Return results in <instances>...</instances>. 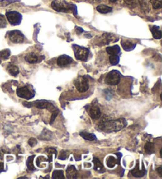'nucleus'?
<instances>
[{"label":"nucleus","mask_w":162,"mask_h":179,"mask_svg":"<svg viewBox=\"0 0 162 179\" xmlns=\"http://www.w3.org/2000/svg\"><path fill=\"white\" fill-rule=\"evenodd\" d=\"M99 128L104 132L119 131L126 126V121L124 118L117 120L104 119L99 123Z\"/></svg>","instance_id":"1"},{"label":"nucleus","mask_w":162,"mask_h":179,"mask_svg":"<svg viewBox=\"0 0 162 179\" xmlns=\"http://www.w3.org/2000/svg\"><path fill=\"white\" fill-rule=\"evenodd\" d=\"M51 7L55 11L64 13L74 11V9H76L74 5L68 3L66 0H54L51 2Z\"/></svg>","instance_id":"2"},{"label":"nucleus","mask_w":162,"mask_h":179,"mask_svg":"<svg viewBox=\"0 0 162 179\" xmlns=\"http://www.w3.org/2000/svg\"><path fill=\"white\" fill-rule=\"evenodd\" d=\"M24 105H27L26 107H31V105H33V106H35L36 108H40V109L50 110V111H51V113H52V117H51V122H53V120L55 119V118L56 117V115H57V114H55V113H58V110L55 111V110H56L55 109V107L53 106L51 103L48 102V101H46V100H38V101H36V102L29 103H24Z\"/></svg>","instance_id":"3"},{"label":"nucleus","mask_w":162,"mask_h":179,"mask_svg":"<svg viewBox=\"0 0 162 179\" xmlns=\"http://www.w3.org/2000/svg\"><path fill=\"white\" fill-rule=\"evenodd\" d=\"M74 51V55L78 60L81 61H86L89 56V51L88 48H85L84 47L79 46V45H73Z\"/></svg>","instance_id":"4"},{"label":"nucleus","mask_w":162,"mask_h":179,"mask_svg":"<svg viewBox=\"0 0 162 179\" xmlns=\"http://www.w3.org/2000/svg\"><path fill=\"white\" fill-rule=\"evenodd\" d=\"M74 85L75 87L79 92H85L86 91H88L89 88V80L84 76H81V77H78L74 81Z\"/></svg>","instance_id":"5"},{"label":"nucleus","mask_w":162,"mask_h":179,"mask_svg":"<svg viewBox=\"0 0 162 179\" xmlns=\"http://www.w3.org/2000/svg\"><path fill=\"white\" fill-rule=\"evenodd\" d=\"M120 81V73L117 70H112L107 73L105 78V82L109 85H116Z\"/></svg>","instance_id":"6"},{"label":"nucleus","mask_w":162,"mask_h":179,"mask_svg":"<svg viewBox=\"0 0 162 179\" xmlns=\"http://www.w3.org/2000/svg\"><path fill=\"white\" fill-rule=\"evenodd\" d=\"M6 17L12 25H17L21 22L22 16L17 11H8L6 13Z\"/></svg>","instance_id":"7"},{"label":"nucleus","mask_w":162,"mask_h":179,"mask_svg":"<svg viewBox=\"0 0 162 179\" xmlns=\"http://www.w3.org/2000/svg\"><path fill=\"white\" fill-rule=\"evenodd\" d=\"M17 95L21 98L26 99H31L34 97L35 94L34 92H32L29 89L28 86H25V87H21L17 89Z\"/></svg>","instance_id":"8"},{"label":"nucleus","mask_w":162,"mask_h":179,"mask_svg":"<svg viewBox=\"0 0 162 179\" xmlns=\"http://www.w3.org/2000/svg\"><path fill=\"white\" fill-rule=\"evenodd\" d=\"M9 39L11 42L15 44L23 43L24 41V35L19 30H13L8 33Z\"/></svg>","instance_id":"9"},{"label":"nucleus","mask_w":162,"mask_h":179,"mask_svg":"<svg viewBox=\"0 0 162 179\" xmlns=\"http://www.w3.org/2000/svg\"><path fill=\"white\" fill-rule=\"evenodd\" d=\"M89 116H90L93 119H99L101 116V111L100 108L98 107V105L93 104L89 111Z\"/></svg>","instance_id":"10"},{"label":"nucleus","mask_w":162,"mask_h":179,"mask_svg":"<svg viewBox=\"0 0 162 179\" xmlns=\"http://www.w3.org/2000/svg\"><path fill=\"white\" fill-rule=\"evenodd\" d=\"M72 62H73V59H72L71 57L68 56V55H60L58 58V59H57V64H58L59 67H63L69 65Z\"/></svg>","instance_id":"11"},{"label":"nucleus","mask_w":162,"mask_h":179,"mask_svg":"<svg viewBox=\"0 0 162 179\" xmlns=\"http://www.w3.org/2000/svg\"><path fill=\"white\" fill-rule=\"evenodd\" d=\"M131 174L134 176V177H143V176L146 174V171H145L144 168H142V170H140L139 168H138V164L137 163L136 167H135V169L132 170V171H131Z\"/></svg>","instance_id":"12"},{"label":"nucleus","mask_w":162,"mask_h":179,"mask_svg":"<svg viewBox=\"0 0 162 179\" xmlns=\"http://www.w3.org/2000/svg\"><path fill=\"white\" fill-rule=\"evenodd\" d=\"M77 170L74 166H69L67 169V176L68 178H76L78 177Z\"/></svg>","instance_id":"13"},{"label":"nucleus","mask_w":162,"mask_h":179,"mask_svg":"<svg viewBox=\"0 0 162 179\" xmlns=\"http://www.w3.org/2000/svg\"><path fill=\"white\" fill-rule=\"evenodd\" d=\"M121 44L123 49L126 51H132V50L135 49V48L136 47V44L133 43V42L130 40H122Z\"/></svg>","instance_id":"14"},{"label":"nucleus","mask_w":162,"mask_h":179,"mask_svg":"<svg viewBox=\"0 0 162 179\" xmlns=\"http://www.w3.org/2000/svg\"><path fill=\"white\" fill-rule=\"evenodd\" d=\"M93 163H94V170L95 171H99V172L103 173L104 172L105 170L104 169V166H103L102 163L101 162L99 159H97V157L93 158Z\"/></svg>","instance_id":"15"},{"label":"nucleus","mask_w":162,"mask_h":179,"mask_svg":"<svg viewBox=\"0 0 162 179\" xmlns=\"http://www.w3.org/2000/svg\"><path fill=\"white\" fill-rule=\"evenodd\" d=\"M107 53L109 54L110 55H118L120 52V48L118 45H114L112 47H107L106 48Z\"/></svg>","instance_id":"16"},{"label":"nucleus","mask_w":162,"mask_h":179,"mask_svg":"<svg viewBox=\"0 0 162 179\" xmlns=\"http://www.w3.org/2000/svg\"><path fill=\"white\" fill-rule=\"evenodd\" d=\"M80 136H82V137H83L85 140H90V141H93V140H97V137H96V136L93 134V133H88V132H86V131L81 132Z\"/></svg>","instance_id":"17"},{"label":"nucleus","mask_w":162,"mask_h":179,"mask_svg":"<svg viewBox=\"0 0 162 179\" xmlns=\"http://www.w3.org/2000/svg\"><path fill=\"white\" fill-rule=\"evenodd\" d=\"M25 59H26V61L28 62L29 63L33 64V63L37 62L38 57H37V55H35V54L30 53V54H28L27 55H26Z\"/></svg>","instance_id":"18"},{"label":"nucleus","mask_w":162,"mask_h":179,"mask_svg":"<svg viewBox=\"0 0 162 179\" xmlns=\"http://www.w3.org/2000/svg\"><path fill=\"white\" fill-rule=\"evenodd\" d=\"M151 32H152L153 36H154L155 39H160V38H161L162 36L161 31L160 30L158 26H153V27L151 28Z\"/></svg>","instance_id":"19"},{"label":"nucleus","mask_w":162,"mask_h":179,"mask_svg":"<svg viewBox=\"0 0 162 179\" xmlns=\"http://www.w3.org/2000/svg\"><path fill=\"white\" fill-rule=\"evenodd\" d=\"M97 10L98 12L101 13V14H107L110 13L112 10V7H108L106 5H99L97 7Z\"/></svg>","instance_id":"20"},{"label":"nucleus","mask_w":162,"mask_h":179,"mask_svg":"<svg viewBox=\"0 0 162 179\" xmlns=\"http://www.w3.org/2000/svg\"><path fill=\"white\" fill-rule=\"evenodd\" d=\"M51 138H52V133H51V132H50L49 130H44V131L42 132V133H41L40 136V139L44 140H51Z\"/></svg>","instance_id":"21"},{"label":"nucleus","mask_w":162,"mask_h":179,"mask_svg":"<svg viewBox=\"0 0 162 179\" xmlns=\"http://www.w3.org/2000/svg\"><path fill=\"white\" fill-rule=\"evenodd\" d=\"M7 70H8L9 73L12 76H14V77H16L19 73V69L17 66L9 65L8 67H7Z\"/></svg>","instance_id":"22"},{"label":"nucleus","mask_w":162,"mask_h":179,"mask_svg":"<svg viewBox=\"0 0 162 179\" xmlns=\"http://www.w3.org/2000/svg\"><path fill=\"white\" fill-rule=\"evenodd\" d=\"M10 51L9 49H5L2 50V51H0V62L2 61V60H6L10 57Z\"/></svg>","instance_id":"23"},{"label":"nucleus","mask_w":162,"mask_h":179,"mask_svg":"<svg viewBox=\"0 0 162 179\" xmlns=\"http://www.w3.org/2000/svg\"><path fill=\"white\" fill-rule=\"evenodd\" d=\"M106 163H107V166L109 168H113L118 163V161L115 159L114 156H109L107 159Z\"/></svg>","instance_id":"24"},{"label":"nucleus","mask_w":162,"mask_h":179,"mask_svg":"<svg viewBox=\"0 0 162 179\" xmlns=\"http://www.w3.org/2000/svg\"><path fill=\"white\" fill-rule=\"evenodd\" d=\"M33 159H34V155H31L27 159V167L30 171H35V167L33 164Z\"/></svg>","instance_id":"25"},{"label":"nucleus","mask_w":162,"mask_h":179,"mask_svg":"<svg viewBox=\"0 0 162 179\" xmlns=\"http://www.w3.org/2000/svg\"><path fill=\"white\" fill-rule=\"evenodd\" d=\"M145 151L146 153L152 154L154 152V145L151 142H147L145 145Z\"/></svg>","instance_id":"26"},{"label":"nucleus","mask_w":162,"mask_h":179,"mask_svg":"<svg viewBox=\"0 0 162 179\" xmlns=\"http://www.w3.org/2000/svg\"><path fill=\"white\" fill-rule=\"evenodd\" d=\"M109 62L112 66L117 65L118 63L120 62V57L118 56V55H112L109 57Z\"/></svg>","instance_id":"27"},{"label":"nucleus","mask_w":162,"mask_h":179,"mask_svg":"<svg viewBox=\"0 0 162 179\" xmlns=\"http://www.w3.org/2000/svg\"><path fill=\"white\" fill-rule=\"evenodd\" d=\"M52 178L54 179H64V174H63V172L62 171H55L53 172L52 174Z\"/></svg>","instance_id":"28"},{"label":"nucleus","mask_w":162,"mask_h":179,"mask_svg":"<svg viewBox=\"0 0 162 179\" xmlns=\"http://www.w3.org/2000/svg\"><path fill=\"white\" fill-rule=\"evenodd\" d=\"M150 2L152 4L154 9H160L162 7L161 0H150Z\"/></svg>","instance_id":"29"},{"label":"nucleus","mask_w":162,"mask_h":179,"mask_svg":"<svg viewBox=\"0 0 162 179\" xmlns=\"http://www.w3.org/2000/svg\"><path fill=\"white\" fill-rule=\"evenodd\" d=\"M47 152L48 153V161L51 162L52 160V155H55V157L56 156L57 152L55 149H47Z\"/></svg>","instance_id":"30"},{"label":"nucleus","mask_w":162,"mask_h":179,"mask_svg":"<svg viewBox=\"0 0 162 179\" xmlns=\"http://www.w3.org/2000/svg\"><path fill=\"white\" fill-rule=\"evenodd\" d=\"M140 6L143 8V10H148L149 7V0H138Z\"/></svg>","instance_id":"31"},{"label":"nucleus","mask_w":162,"mask_h":179,"mask_svg":"<svg viewBox=\"0 0 162 179\" xmlns=\"http://www.w3.org/2000/svg\"><path fill=\"white\" fill-rule=\"evenodd\" d=\"M7 26V19L4 15L0 14V28H5Z\"/></svg>","instance_id":"32"},{"label":"nucleus","mask_w":162,"mask_h":179,"mask_svg":"<svg viewBox=\"0 0 162 179\" xmlns=\"http://www.w3.org/2000/svg\"><path fill=\"white\" fill-rule=\"evenodd\" d=\"M36 144H37V140H36V139L34 138V137H31L29 140V145H30L31 147H34Z\"/></svg>","instance_id":"33"},{"label":"nucleus","mask_w":162,"mask_h":179,"mask_svg":"<svg viewBox=\"0 0 162 179\" xmlns=\"http://www.w3.org/2000/svg\"><path fill=\"white\" fill-rule=\"evenodd\" d=\"M67 155H68V152H67V151H63V152H61V153H60V157H59V159H67Z\"/></svg>","instance_id":"34"},{"label":"nucleus","mask_w":162,"mask_h":179,"mask_svg":"<svg viewBox=\"0 0 162 179\" xmlns=\"http://www.w3.org/2000/svg\"><path fill=\"white\" fill-rule=\"evenodd\" d=\"M15 2V1H10V0H2L1 2H0V3L2 4V6H7L8 5V4L11 3V2Z\"/></svg>","instance_id":"35"},{"label":"nucleus","mask_w":162,"mask_h":179,"mask_svg":"<svg viewBox=\"0 0 162 179\" xmlns=\"http://www.w3.org/2000/svg\"><path fill=\"white\" fill-rule=\"evenodd\" d=\"M124 2H126L127 5H130L131 6L132 4L134 3V2H135V0H124Z\"/></svg>","instance_id":"36"},{"label":"nucleus","mask_w":162,"mask_h":179,"mask_svg":"<svg viewBox=\"0 0 162 179\" xmlns=\"http://www.w3.org/2000/svg\"><path fill=\"white\" fill-rule=\"evenodd\" d=\"M157 172H158L159 175L162 176V167H158V168H157Z\"/></svg>","instance_id":"37"},{"label":"nucleus","mask_w":162,"mask_h":179,"mask_svg":"<svg viewBox=\"0 0 162 179\" xmlns=\"http://www.w3.org/2000/svg\"><path fill=\"white\" fill-rule=\"evenodd\" d=\"M3 168H4L3 163H0V172L3 170Z\"/></svg>","instance_id":"38"},{"label":"nucleus","mask_w":162,"mask_h":179,"mask_svg":"<svg viewBox=\"0 0 162 179\" xmlns=\"http://www.w3.org/2000/svg\"><path fill=\"white\" fill-rule=\"evenodd\" d=\"M117 0H110V2H116Z\"/></svg>","instance_id":"39"}]
</instances>
